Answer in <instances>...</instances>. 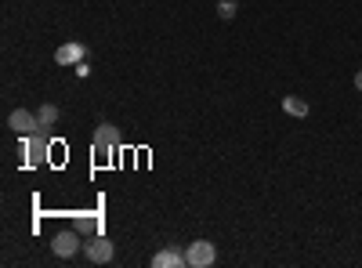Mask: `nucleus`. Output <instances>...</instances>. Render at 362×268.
<instances>
[{"label": "nucleus", "instance_id": "f03ea898", "mask_svg": "<svg viewBox=\"0 0 362 268\" xmlns=\"http://www.w3.org/2000/svg\"><path fill=\"white\" fill-rule=\"evenodd\" d=\"M116 148H119V131L112 124H98V131H95V156L109 160V156H116Z\"/></svg>", "mask_w": 362, "mask_h": 268}, {"label": "nucleus", "instance_id": "423d86ee", "mask_svg": "<svg viewBox=\"0 0 362 268\" xmlns=\"http://www.w3.org/2000/svg\"><path fill=\"white\" fill-rule=\"evenodd\" d=\"M51 250L58 257H73L80 250V232H58L54 240H51Z\"/></svg>", "mask_w": 362, "mask_h": 268}, {"label": "nucleus", "instance_id": "0eeeda50", "mask_svg": "<svg viewBox=\"0 0 362 268\" xmlns=\"http://www.w3.org/2000/svg\"><path fill=\"white\" fill-rule=\"evenodd\" d=\"M83 54H87V47H83L80 40H73V44H62V47L54 51V62H58V66H80Z\"/></svg>", "mask_w": 362, "mask_h": 268}, {"label": "nucleus", "instance_id": "39448f33", "mask_svg": "<svg viewBox=\"0 0 362 268\" xmlns=\"http://www.w3.org/2000/svg\"><path fill=\"white\" fill-rule=\"evenodd\" d=\"M83 254H87L90 264H105V261H112V243L105 240V235H95V240L83 243Z\"/></svg>", "mask_w": 362, "mask_h": 268}, {"label": "nucleus", "instance_id": "7ed1b4c3", "mask_svg": "<svg viewBox=\"0 0 362 268\" xmlns=\"http://www.w3.org/2000/svg\"><path fill=\"white\" fill-rule=\"evenodd\" d=\"M185 261H189V268H210V264L218 261V250H214V243L196 240V243H189V250H185Z\"/></svg>", "mask_w": 362, "mask_h": 268}, {"label": "nucleus", "instance_id": "1a4fd4ad", "mask_svg": "<svg viewBox=\"0 0 362 268\" xmlns=\"http://www.w3.org/2000/svg\"><path fill=\"white\" fill-rule=\"evenodd\" d=\"M283 109L290 116H308V102H300V98H283Z\"/></svg>", "mask_w": 362, "mask_h": 268}, {"label": "nucleus", "instance_id": "9d476101", "mask_svg": "<svg viewBox=\"0 0 362 268\" xmlns=\"http://www.w3.org/2000/svg\"><path fill=\"white\" fill-rule=\"evenodd\" d=\"M37 116H40V127H51V124L58 120V109L47 102V105H40V109H37Z\"/></svg>", "mask_w": 362, "mask_h": 268}, {"label": "nucleus", "instance_id": "20e7f679", "mask_svg": "<svg viewBox=\"0 0 362 268\" xmlns=\"http://www.w3.org/2000/svg\"><path fill=\"white\" fill-rule=\"evenodd\" d=\"M8 127H11L15 134H33V131H40V116L29 112V109H15V112L8 116Z\"/></svg>", "mask_w": 362, "mask_h": 268}, {"label": "nucleus", "instance_id": "9b49d317", "mask_svg": "<svg viewBox=\"0 0 362 268\" xmlns=\"http://www.w3.org/2000/svg\"><path fill=\"white\" fill-rule=\"evenodd\" d=\"M355 87H358V91H362V69L355 73Z\"/></svg>", "mask_w": 362, "mask_h": 268}, {"label": "nucleus", "instance_id": "f257e3e1", "mask_svg": "<svg viewBox=\"0 0 362 268\" xmlns=\"http://www.w3.org/2000/svg\"><path fill=\"white\" fill-rule=\"evenodd\" d=\"M47 153H51L47 127H40V131H33V134H22V156H25V167H44V163H47Z\"/></svg>", "mask_w": 362, "mask_h": 268}, {"label": "nucleus", "instance_id": "6e6552de", "mask_svg": "<svg viewBox=\"0 0 362 268\" xmlns=\"http://www.w3.org/2000/svg\"><path fill=\"white\" fill-rule=\"evenodd\" d=\"M189 261H185V254H181V250H160L156 257H153V268H185Z\"/></svg>", "mask_w": 362, "mask_h": 268}]
</instances>
